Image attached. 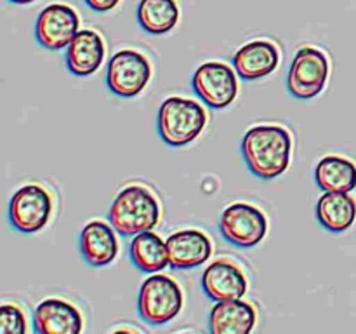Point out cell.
<instances>
[{
    "label": "cell",
    "mask_w": 356,
    "mask_h": 334,
    "mask_svg": "<svg viewBox=\"0 0 356 334\" xmlns=\"http://www.w3.org/2000/svg\"><path fill=\"white\" fill-rule=\"evenodd\" d=\"M136 17L146 33H169L179 21V6L176 0H141Z\"/></svg>",
    "instance_id": "cell-21"
},
{
    "label": "cell",
    "mask_w": 356,
    "mask_h": 334,
    "mask_svg": "<svg viewBox=\"0 0 356 334\" xmlns=\"http://www.w3.org/2000/svg\"><path fill=\"white\" fill-rule=\"evenodd\" d=\"M316 186L323 191H353L356 188V164L339 155H327L315 167Z\"/></svg>",
    "instance_id": "cell-20"
},
{
    "label": "cell",
    "mask_w": 356,
    "mask_h": 334,
    "mask_svg": "<svg viewBox=\"0 0 356 334\" xmlns=\"http://www.w3.org/2000/svg\"><path fill=\"white\" fill-rule=\"evenodd\" d=\"M209 331L212 334H247L256 327L257 312L242 299L216 301L209 312Z\"/></svg>",
    "instance_id": "cell-17"
},
{
    "label": "cell",
    "mask_w": 356,
    "mask_h": 334,
    "mask_svg": "<svg viewBox=\"0 0 356 334\" xmlns=\"http://www.w3.org/2000/svg\"><path fill=\"white\" fill-rule=\"evenodd\" d=\"M83 317L73 303L61 298H47L33 310V331L38 334H79Z\"/></svg>",
    "instance_id": "cell-12"
},
{
    "label": "cell",
    "mask_w": 356,
    "mask_h": 334,
    "mask_svg": "<svg viewBox=\"0 0 356 334\" xmlns=\"http://www.w3.org/2000/svg\"><path fill=\"white\" fill-rule=\"evenodd\" d=\"M316 219L325 230L343 233L353 226L356 200L346 191H323L316 202Z\"/></svg>",
    "instance_id": "cell-18"
},
{
    "label": "cell",
    "mask_w": 356,
    "mask_h": 334,
    "mask_svg": "<svg viewBox=\"0 0 356 334\" xmlns=\"http://www.w3.org/2000/svg\"><path fill=\"white\" fill-rule=\"evenodd\" d=\"M236 70L221 61H207L191 75V89L212 110H222L236 100Z\"/></svg>",
    "instance_id": "cell-6"
},
{
    "label": "cell",
    "mask_w": 356,
    "mask_h": 334,
    "mask_svg": "<svg viewBox=\"0 0 356 334\" xmlns=\"http://www.w3.org/2000/svg\"><path fill=\"white\" fill-rule=\"evenodd\" d=\"M207 125V111L198 101L170 96L160 104L156 131L165 145L179 148L190 145Z\"/></svg>",
    "instance_id": "cell-3"
},
{
    "label": "cell",
    "mask_w": 356,
    "mask_h": 334,
    "mask_svg": "<svg viewBox=\"0 0 356 334\" xmlns=\"http://www.w3.org/2000/svg\"><path fill=\"white\" fill-rule=\"evenodd\" d=\"M28 331L26 317L17 305L6 303L0 308V334H24Z\"/></svg>",
    "instance_id": "cell-22"
},
{
    "label": "cell",
    "mask_w": 356,
    "mask_h": 334,
    "mask_svg": "<svg viewBox=\"0 0 356 334\" xmlns=\"http://www.w3.org/2000/svg\"><path fill=\"white\" fill-rule=\"evenodd\" d=\"M184 294L181 285L165 273H152L139 285L138 315L149 326H163L181 313Z\"/></svg>",
    "instance_id": "cell-4"
},
{
    "label": "cell",
    "mask_w": 356,
    "mask_h": 334,
    "mask_svg": "<svg viewBox=\"0 0 356 334\" xmlns=\"http://www.w3.org/2000/svg\"><path fill=\"white\" fill-rule=\"evenodd\" d=\"M280 51L270 40L247 42L233 56V68L243 80H259L278 68Z\"/></svg>",
    "instance_id": "cell-16"
},
{
    "label": "cell",
    "mask_w": 356,
    "mask_h": 334,
    "mask_svg": "<svg viewBox=\"0 0 356 334\" xmlns=\"http://www.w3.org/2000/svg\"><path fill=\"white\" fill-rule=\"evenodd\" d=\"M219 232L232 246L249 249L266 237L268 219L256 205L235 202L222 211L219 218Z\"/></svg>",
    "instance_id": "cell-9"
},
{
    "label": "cell",
    "mask_w": 356,
    "mask_h": 334,
    "mask_svg": "<svg viewBox=\"0 0 356 334\" xmlns=\"http://www.w3.org/2000/svg\"><path fill=\"white\" fill-rule=\"evenodd\" d=\"M52 197L40 184H24L14 191L7 207L9 223L21 233H37L49 223Z\"/></svg>",
    "instance_id": "cell-8"
},
{
    "label": "cell",
    "mask_w": 356,
    "mask_h": 334,
    "mask_svg": "<svg viewBox=\"0 0 356 334\" xmlns=\"http://www.w3.org/2000/svg\"><path fill=\"white\" fill-rule=\"evenodd\" d=\"M152 63L136 49H122L111 56L106 70V87L124 100L139 96L152 79Z\"/></svg>",
    "instance_id": "cell-5"
},
{
    "label": "cell",
    "mask_w": 356,
    "mask_h": 334,
    "mask_svg": "<svg viewBox=\"0 0 356 334\" xmlns=\"http://www.w3.org/2000/svg\"><path fill=\"white\" fill-rule=\"evenodd\" d=\"M106 54L104 40L97 31L83 28L73 37L66 47L65 63L70 73L76 77H89L101 68Z\"/></svg>",
    "instance_id": "cell-15"
},
{
    "label": "cell",
    "mask_w": 356,
    "mask_h": 334,
    "mask_svg": "<svg viewBox=\"0 0 356 334\" xmlns=\"http://www.w3.org/2000/svg\"><path fill=\"white\" fill-rule=\"evenodd\" d=\"M170 267L177 270H191L207 263L212 256V242L204 232L197 228L179 230L167 237Z\"/></svg>",
    "instance_id": "cell-14"
},
{
    "label": "cell",
    "mask_w": 356,
    "mask_h": 334,
    "mask_svg": "<svg viewBox=\"0 0 356 334\" xmlns=\"http://www.w3.org/2000/svg\"><path fill=\"white\" fill-rule=\"evenodd\" d=\"M329 59L320 49L301 47L287 73V90L296 100H313L325 89Z\"/></svg>",
    "instance_id": "cell-7"
},
{
    "label": "cell",
    "mask_w": 356,
    "mask_h": 334,
    "mask_svg": "<svg viewBox=\"0 0 356 334\" xmlns=\"http://www.w3.org/2000/svg\"><path fill=\"white\" fill-rule=\"evenodd\" d=\"M240 152L250 174L263 181L282 176L291 166L292 136L277 124L254 125L243 134Z\"/></svg>",
    "instance_id": "cell-1"
},
{
    "label": "cell",
    "mask_w": 356,
    "mask_h": 334,
    "mask_svg": "<svg viewBox=\"0 0 356 334\" xmlns=\"http://www.w3.org/2000/svg\"><path fill=\"white\" fill-rule=\"evenodd\" d=\"M129 257L138 270L156 273L170 264L167 242L153 230L134 235L129 246Z\"/></svg>",
    "instance_id": "cell-19"
},
{
    "label": "cell",
    "mask_w": 356,
    "mask_h": 334,
    "mask_svg": "<svg viewBox=\"0 0 356 334\" xmlns=\"http://www.w3.org/2000/svg\"><path fill=\"white\" fill-rule=\"evenodd\" d=\"M202 289L212 301L242 299L249 289V280L236 263L216 260L202 273Z\"/></svg>",
    "instance_id": "cell-11"
},
{
    "label": "cell",
    "mask_w": 356,
    "mask_h": 334,
    "mask_svg": "<svg viewBox=\"0 0 356 334\" xmlns=\"http://www.w3.org/2000/svg\"><path fill=\"white\" fill-rule=\"evenodd\" d=\"M79 247L80 256L89 267H108L118 256L117 230L111 226V223L92 219L80 232Z\"/></svg>",
    "instance_id": "cell-13"
},
{
    "label": "cell",
    "mask_w": 356,
    "mask_h": 334,
    "mask_svg": "<svg viewBox=\"0 0 356 334\" xmlns=\"http://www.w3.org/2000/svg\"><path fill=\"white\" fill-rule=\"evenodd\" d=\"M9 2H13V3H31V2H35V0H9Z\"/></svg>",
    "instance_id": "cell-24"
},
{
    "label": "cell",
    "mask_w": 356,
    "mask_h": 334,
    "mask_svg": "<svg viewBox=\"0 0 356 334\" xmlns=\"http://www.w3.org/2000/svg\"><path fill=\"white\" fill-rule=\"evenodd\" d=\"M160 214L162 211L155 193L143 184H131L122 188L111 202L108 221L118 235L134 237L155 228L160 221Z\"/></svg>",
    "instance_id": "cell-2"
},
{
    "label": "cell",
    "mask_w": 356,
    "mask_h": 334,
    "mask_svg": "<svg viewBox=\"0 0 356 334\" xmlns=\"http://www.w3.org/2000/svg\"><path fill=\"white\" fill-rule=\"evenodd\" d=\"M83 2L96 13H108V10L115 9L120 0H83Z\"/></svg>",
    "instance_id": "cell-23"
},
{
    "label": "cell",
    "mask_w": 356,
    "mask_h": 334,
    "mask_svg": "<svg viewBox=\"0 0 356 334\" xmlns=\"http://www.w3.org/2000/svg\"><path fill=\"white\" fill-rule=\"evenodd\" d=\"M80 28V17L66 3H51L35 21V38L38 45L49 51H61L70 45Z\"/></svg>",
    "instance_id": "cell-10"
}]
</instances>
